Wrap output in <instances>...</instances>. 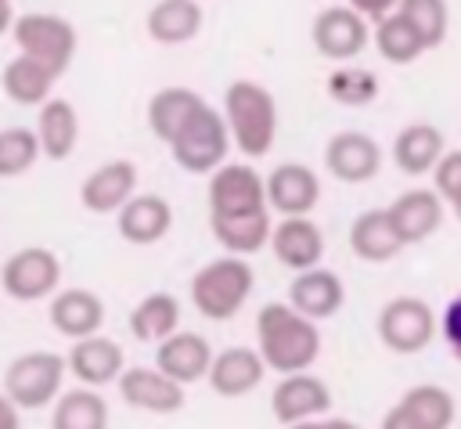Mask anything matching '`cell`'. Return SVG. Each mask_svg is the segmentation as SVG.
<instances>
[{"instance_id":"4","label":"cell","mask_w":461,"mask_h":429,"mask_svg":"<svg viewBox=\"0 0 461 429\" xmlns=\"http://www.w3.org/2000/svg\"><path fill=\"white\" fill-rule=\"evenodd\" d=\"M65 375H68V361L54 350L18 353L4 371V397L18 411H40L47 404H58Z\"/></svg>"},{"instance_id":"16","label":"cell","mask_w":461,"mask_h":429,"mask_svg":"<svg viewBox=\"0 0 461 429\" xmlns=\"http://www.w3.org/2000/svg\"><path fill=\"white\" fill-rule=\"evenodd\" d=\"M137 191V166L130 159H112V162H101L94 173H86V180L79 184V202L86 213H115L133 198Z\"/></svg>"},{"instance_id":"5","label":"cell","mask_w":461,"mask_h":429,"mask_svg":"<svg viewBox=\"0 0 461 429\" xmlns=\"http://www.w3.org/2000/svg\"><path fill=\"white\" fill-rule=\"evenodd\" d=\"M14 47L18 54L40 61L54 76H61L76 58V25L50 11H25L14 22Z\"/></svg>"},{"instance_id":"41","label":"cell","mask_w":461,"mask_h":429,"mask_svg":"<svg viewBox=\"0 0 461 429\" xmlns=\"http://www.w3.org/2000/svg\"><path fill=\"white\" fill-rule=\"evenodd\" d=\"M288 429H360V425H357V422H349V418H313V422L288 425Z\"/></svg>"},{"instance_id":"29","label":"cell","mask_w":461,"mask_h":429,"mask_svg":"<svg viewBox=\"0 0 461 429\" xmlns=\"http://www.w3.org/2000/svg\"><path fill=\"white\" fill-rule=\"evenodd\" d=\"M36 137H40V151L50 162H65L76 144H79V115L76 105L65 97H50L40 115H36Z\"/></svg>"},{"instance_id":"26","label":"cell","mask_w":461,"mask_h":429,"mask_svg":"<svg viewBox=\"0 0 461 429\" xmlns=\"http://www.w3.org/2000/svg\"><path fill=\"white\" fill-rule=\"evenodd\" d=\"M202 108L205 101L191 87H162L148 101V126L162 144H173Z\"/></svg>"},{"instance_id":"32","label":"cell","mask_w":461,"mask_h":429,"mask_svg":"<svg viewBox=\"0 0 461 429\" xmlns=\"http://www.w3.org/2000/svg\"><path fill=\"white\" fill-rule=\"evenodd\" d=\"M50 429H108V404L97 389L76 386L58 397L50 411Z\"/></svg>"},{"instance_id":"2","label":"cell","mask_w":461,"mask_h":429,"mask_svg":"<svg viewBox=\"0 0 461 429\" xmlns=\"http://www.w3.org/2000/svg\"><path fill=\"white\" fill-rule=\"evenodd\" d=\"M223 119L245 159H263L277 137V101L256 79H234L223 90Z\"/></svg>"},{"instance_id":"15","label":"cell","mask_w":461,"mask_h":429,"mask_svg":"<svg viewBox=\"0 0 461 429\" xmlns=\"http://www.w3.org/2000/svg\"><path fill=\"white\" fill-rule=\"evenodd\" d=\"M385 209H389V220H393V227H396L403 245L429 242L443 227V213H447L443 198L432 187H407Z\"/></svg>"},{"instance_id":"10","label":"cell","mask_w":461,"mask_h":429,"mask_svg":"<svg viewBox=\"0 0 461 429\" xmlns=\"http://www.w3.org/2000/svg\"><path fill=\"white\" fill-rule=\"evenodd\" d=\"M371 25L353 11V4H331V7H321L313 14V25H310V40L317 47L321 58L328 61H353L367 43H371Z\"/></svg>"},{"instance_id":"3","label":"cell","mask_w":461,"mask_h":429,"mask_svg":"<svg viewBox=\"0 0 461 429\" xmlns=\"http://www.w3.org/2000/svg\"><path fill=\"white\" fill-rule=\"evenodd\" d=\"M256 274L241 256H216L191 278V303L209 321H230L252 296Z\"/></svg>"},{"instance_id":"31","label":"cell","mask_w":461,"mask_h":429,"mask_svg":"<svg viewBox=\"0 0 461 429\" xmlns=\"http://www.w3.org/2000/svg\"><path fill=\"white\" fill-rule=\"evenodd\" d=\"M180 332V303L169 292H151L130 310V335L140 342H166Z\"/></svg>"},{"instance_id":"35","label":"cell","mask_w":461,"mask_h":429,"mask_svg":"<svg viewBox=\"0 0 461 429\" xmlns=\"http://www.w3.org/2000/svg\"><path fill=\"white\" fill-rule=\"evenodd\" d=\"M382 87H378V76L371 68H357V65H339L331 76H328V97L335 105H346V108H367L371 101H378Z\"/></svg>"},{"instance_id":"25","label":"cell","mask_w":461,"mask_h":429,"mask_svg":"<svg viewBox=\"0 0 461 429\" xmlns=\"http://www.w3.org/2000/svg\"><path fill=\"white\" fill-rule=\"evenodd\" d=\"M115 227H119V234H122V242H130V245H155V242H162V238L169 234V227H173V205H169L162 195H151V191L133 195V198L119 209Z\"/></svg>"},{"instance_id":"37","label":"cell","mask_w":461,"mask_h":429,"mask_svg":"<svg viewBox=\"0 0 461 429\" xmlns=\"http://www.w3.org/2000/svg\"><path fill=\"white\" fill-rule=\"evenodd\" d=\"M403 18L414 25V32L421 36V43L432 50L447 40L450 29V7L443 0H400Z\"/></svg>"},{"instance_id":"14","label":"cell","mask_w":461,"mask_h":429,"mask_svg":"<svg viewBox=\"0 0 461 429\" xmlns=\"http://www.w3.org/2000/svg\"><path fill=\"white\" fill-rule=\"evenodd\" d=\"M267 202L281 220L288 216H310L321 202V180L303 162H281L267 173Z\"/></svg>"},{"instance_id":"36","label":"cell","mask_w":461,"mask_h":429,"mask_svg":"<svg viewBox=\"0 0 461 429\" xmlns=\"http://www.w3.org/2000/svg\"><path fill=\"white\" fill-rule=\"evenodd\" d=\"M40 137L29 126H4L0 130V180L22 177L40 159Z\"/></svg>"},{"instance_id":"42","label":"cell","mask_w":461,"mask_h":429,"mask_svg":"<svg viewBox=\"0 0 461 429\" xmlns=\"http://www.w3.org/2000/svg\"><path fill=\"white\" fill-rule=\"evenodd\" d=\"M0 429H22V418H18V407L7 400V397H0Z\"/></svg>"},{"instance_id":"22","label":"cell","mask_w":461,"mask_h":429,"mask_svg":"<svg viewBox=\"0 0 461 429\" xmlns=\"http://www.w3.org/2000/svg\"><path fill=\"white\" fill-rule=\"evenodd\" d=\"M50 328L72 342L79 339H90V335H101V324H104V303L97 292L90 288H61L54 299H50Z\"/></svg>"},{"instance_id":"27","label":"cell","mask_w":461,"mask_h":429,"mask_svg":"<svg viewBox=\"0 0 461 429\" xmlns=\"http://www.w3.org/2000/svg\"><path fill=\"white\" fill-rule=\"evenodd\" d=\"M403 249L393 220H389V209H364L353 216L349 224V252L364 263H389L396 260V252Z\"/></svg>"},{"instance_id":"43","label":"cell","mask_w":461,"mask_h":429,"mask_svg":"<svg viewBox=\"0 0 461 429\" xmlns=\"http://www.w3.org/2000/svg\"><path fill=\"white\" fill-rule=\"evenodd\" d=\"M14 22H18V14H14V4L0 0V36H4V32H14Z\"/></svg>"},{"instance_id":"18","label":"cell","mask_w":461,"mask_h":429,"mask_svg":"<svg viewBox=\"0 0 461 429\" xmlns=\"http://www.w3.org/2000/svg\"><path fill=\"white\" fill-rule=\"evenodd\" d=\"M270 252H274V260H277L281 267L303 274V270L321 267L324 234H321V227H317L310 216H288V220H277V224H274Z\"/></svg>"},{"instance_id":"24","label":"cell","mask_w":461,"mask_h":429,"mask_svg":"<svg viewBox=\"0 0 461 429\" xmlns=\"http://www.w3.org/2000/svg\"><path fill=\"white\" fill-rule=\"evenodd\" d=\"M443 155H447V141H443V130L436 123H407L393 137V162L407 177L436 173Z\"/></svg>"},{"instance_id":"40","label":"cell","mask_w":461,"mask_h":429,"mask_svg":"<svg viewBox=\"0 0 461 429\" xmlns=\"http://www.w3.org/2000/svg\"><path fill=\"white\" fill-rule=\"evenodd\" d=\"M396 7H400V0H396V4H393V0H353V11H357L367 25H382L385 18L396 14Z\"/></svg>"},{"instance_id":"28","label":"cell","mask_w":461,"mask_h":429,"mask_svg":"<svg viewBox=\"0 0 461 429\" xmlns=\"http://www.w3.org/2000/svg\"><path fill=\"white\" fill-rule=\"evenodd\" d=\"M202 22H205L202 4H194V0H158V4L148 7L144 29L155 43L176 47V43L194 40L202 32Z\"/></svg>"},{"instance_id":"9","label":"cell","mask_w":461,"mask_h":429,"mask_svg":"<svg viewBox=\"0 0 461 429\" xmlns=\"http://www.w3.org/2000/svg\"><path fill=\"white\" fill-rule=\"evenodd\" d=\"M58 281H61V260L43 245L18 249L0 267V288L18 303H40L47 296H58Z\"/></svg>"},{"instance_id":"1","label":"cell","mask_w":461,"mask_h":429,"mask_svg":"<svg viewBox=\"0 0 461 429\" xmlns=\"http://www.w3.org/2000/svg\"><path fill=\"white\" fill-rule=\"evenodd\" d=\"M256 339H259V357L270 371L299 375L310 371L313 361L321 357V332L317 321L303 317L288 303H263L256 314Z\"/></svg>"},{"instance_id":"8","label":"cell","mask_w":461,"mask_h":429,"mask_svg":"<svg viewBox=\"0 0 461 429\" xmlns=\"http://www.w3.org/2000/svg\"><path fill=\"white\" fill-rule=\"evenodd\" d=\"M209 220H238L270 213L267 202V177H259L256 166L227 162L209 177Z\"/></svg>"},{"instance_id":"34","label":"cell","mask_w":461,"mask_h":429,"mask_svg":"<svg viewBox=\"0 0 461 429\" xmlns=\"http://www.w3.org/2000/svg\"><path fill=\"white\" fill-rule=\"evenodd\" d=\"M371 40H375L378 58H382V61H389V65H414V61L429 50V47L421 43V36L414 32V25L403 18V11H400V7H396V14H393V18H385L382 25H375Z\"/></svg>"},{"instance_id":"11","label":"cell","mask_w":461,"mask_h":429,"mask_svg":"<svg viewBox=\"0 0 461 429\" xmlns=\"http://www.w3.org/2000/svg\"><path fill=\"white\" fill-rule=\"evenodd\" d=\"M454 418V393L439 382H418L382 415V429H450Z\"/></svg>"},{"instance_id":"33","label":"cell","mask_w":461,"mask_h":429,"mask_svg":"<svg viewBox=\"0 0 461 429\" xmlns=\"http://www.w3.org/2000/svg\"><path fill=\"white\" fill-rule=\"evenodd\" d=\"M209 227H212V238L220 242V249L227 256H241V260L259 252L263 245H270V234H274L270 213L238 216V220H209Z\"/></svg>"},{"instance_id":"17","label":"cell","mask_w":461,"mask_h":429,"mask_svg":"<svg viewBox=\"0 0 461 429\" xmlns=\"http://www.w3.org/2000/svg\"><path fill=\"white\" fill-rule=\"evenodd\" d=\"M65 361H68V375L79 386H86V389L119 382L122 371H126L122 346L115 339H108V335H90V339L72 342V350L65 353Z\"/></svg>"},{"instance_id":"39","label":"cell","mask_w":461,"mask_h":429,"mask_svg":"<svg viewBox=\"0 0 461 429\" xmlns=\"http://www.w3.org/2000/svg\"><path fill=\"white\" fill-rule=\"evenodd\" d=\"M439 335L450 346V353L461 361V292L447 303V310L439 314Z\"/></svg>"},{"instance_id":"23","label":"cell","mask_w":461,"mask_h":429,"mask_svg":"<svg viewBox=\"0 0 461 429\" xmlns=\"http://www.w3.org/2000/svg\"><path fill=\"white\" fill-rule=\"evenodd\" d=\"M267 375V364L259 357V350L252 346H227L216 353L212 368H209V389L216 397H227V400H238V397H249Z\"/></svg>"},{"instance_id":"7","label":"cell","mask_w":461,"mask_h":429,"mask_svg":"<svg viewBox=\"0 0 461 429\" xmlns=\"http://www.w3.org/2000/svg\"><path fill=\"white\" fill-rule=\"evenodd\" d=\"M230 130H227V119L220 108L205 105L191 123L187 130L169 144L173 151V162L184 169V173H216L220 166H227V151H230Z\"/></svg>"},{"instance_id":"19","label":"cell","mask_w":461,"mask_h":429,"mask_svg":"<svg viewBox=\"0 0 461 429\" xmlns=\"http://www.w3.org/2000/svg\"><path fill=\"white\" fill-rule=\"evenodd\" d=\"M346 303V285L335 270L328 267H313V270H303L292 278L288 285V306L299 310L303 317L310 321H328L342 310Z\"/></svg>"},{"instance_id":"21","label":"cell","mask_w":461,"mask_h":429,"mask_svg":"<svg viewBox=\"0 0 461 429\" xmlns=\"http://www.w3.org/2000/svg\"><path fill=\"white\" fill-rule=\"evenodd\" d=\"M115 386L130 407L148 415H173L184 407V386L162 375L158 368H126Z\"/></svg>"},{"instance_id":"38","label":"cell","mask_w":461,"mask_h":429,"mask_svg":"<svg viewBox=\"0 0 461 429\" xmlns=\"http://www.w3.org/2000/svg\"><path fill=\"white\" fill-rule=\"evenodd\" d=\"M432 191L443 198V205H450V213L461 220V148L447 151L443 162L432 173Z\"/></svg>"},{"instance_id":"13","label":"cell","mask_w":461,"mask_h":429,"mask_svg":"<svg viewBox=\"0 0 461 429\" xmlns=\"http://www.w3.org/2000/svg\"><path fill=\"white\" fill-rule=\"evenodd\" d=\"M324 166L342 184H367L382 169V144L364 130H339L324 144Z\"/></svg>"},{"instance_id":"6","label":"cell","mask_w":461,"mask_h":429,"mask_svg":"<svg viewBox=\"0 0 461 429\" xmlns=\"http://www.w3.org/2000/svg\"><path fill=\"white\" fill-rule=\"evenodd\" d=\"M375 332L385 350L411 357V353H421L439 335V314L421 296H393L378 310Z\"/></svg>"},{"instance_id":"12","label":"cell","mask_w":461,"mask_h":429,"mask_svg":"<svg viewBox=\"0 0 461 429\" xmlns=\"http://www.w3.org/2000/svg\"><path fill=\"white\" fill-rule=\"evenodd\" d=\"M331 411V389L321 375L313 371H299V375H285L274 393H270V415L288 429V425H303L313 418H328Z\"/></svg>"},{"instance_id":"20","label":"cell","mask_w":461,"mask_h":429,"mask_svg":"<svg viewBox=\"0 0 461 429\" xmlns=\"http://www.w3.org/2000/svg\"><path fill=\"white\" fill-rule=\"evenodd\" d=\"M212 361H216V353H212L209 339H202L198 332H176L166 342H158V350H155V368L180 386L209 379Z\"/></svg>"},{"instance_id":"30","label":"cell","mask_w":461,"mask_h":429,"mask_svg":"<svg viewBox=\"0 0 461 429\" xmlns=\"http://www.w3.org/2000/svg\"><path fill=\"white\" fill-rule=\"evenodd\" d=\"M54 72L50 68H43L40 61H32V58H25V54H14L7 65H4V72H0V87H4V94L14 101V105H25V108H43L54 94Z\"/></svg>"}]
</instances>
